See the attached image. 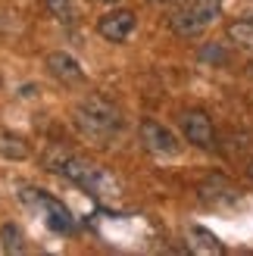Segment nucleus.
Masks as SVG:
<instances>
[{
	"mask_svg": "<svg viewBox=\"0 0 253 256\" xmlns=\"http://www.w3.org/2000/svg\"><path fill=\"white\" fill-rule=\"evenodd\" d=\"M178 122H182L184 140H191L194 147L210 150L212 144H216V132H212V122H210V116L204 110H188V112H182Z\"/></svg>",
	"mask_w": 253,
	"mask_h": 256,
	"instance_id": "nucleus-5",
	"label": "nucleus"
},
{
	"mask_svg": "<svg viewBox=\"0 0 253 256\" xmlns=\"http://www.w3.org/2000/svg\"><path fill=\"white\" fill-rule=\"evenodd\" d=\"M188 247H191L194 253H222L225 247L219 244V238L206 232V228H200V225H191L188 228Z\"/></svg>",
	"mask_w": 253,
	"mask_h": 256,
	"instance_id": "nucleus-10",
	"label": "nucleus"
},
{
	"mask_svg": "<svg viewBox=\"0 0 253 256\" xmlns=\"http://www.w3.org/2000/svg\"><path fill=\"white\" fill-rule=\"evenodd\" d=\"M219 12H222V0H188L169 16V28L178 38H197L216 22Z\"/></svg>",
	"mask_w": 253,
	"mask_h": 256,
	"instance_id": "nucleus-3",
	"label": "nucleus"
},
{
	"mask_svg": "<svg viewBox=\"0 0 253 256\" xmlns=\"http://www.w3.org/2000/svg\"><path fill=\"white\" fill-rule=\"evenodd\" d=\"M247 175H250V182H253V160H250V166H247Z\"/></svg>",
	"mask_w": 253,
	"mask_h": 256,
	"instance_id": "nucleus-15",
	"label": "nucleus"
},
{
	"mask_svg": "<svg viewBox=\"0 0 253 256\" xmlns=\"http://www.w3.org/2000/svg\"><path fill=\"white\" fill-rule=\"evenodd\" d=\"M197 194H200V200L206 203V206H212V210H222V206H232V203H238V188L228 182L225 175H210V178H204L200 182V188H197Z\"/></svg>",
	"mask_w": 253,
	"mask_h": 256,
	"instance_id": "nucleus-6",
	"label": "nucleus"
},
{
	"mask_svg": "<svg viewBox=\"0 0 253 256\" xmlns=\"http://www.w3.org/2000/svg\"><path fill=\"white\" fill-rule=\"evenodd\" d=\"M0 240H4V250L6 253H22V232H19V225H12L6 222L4 228H0Z\"/></svg>",
	"mask_w": 253,
	"mask_h": 256,
	"instance_id": "nucleus-14",
	"label": "nucleus"
},
{
	"mask_svg": "<svg viewBox=\"0 0 253 256\" xmlns=\"http://www.w3.org/2000/svg\"><path fill=\"white\" fill-rule=\"evenodd\" d=\"M75 125H78V132L88 140L106 147L112 140V134H119V128H122V112H119V106H112L106 97L88 94L82 104L75 106Z\"/></svg>",
	"mask_w": 253,
	"mask_h": 256,
	"instance_id": "nucleus-2",
	"label": "nucleus"
},
{
	"mask_svg": "<svg viewBox=\"0 0 253 256\" xmlns=\"http://www.w3.org/2000/svg\"><path fill=\"white\" fill-rule=\"evenodd\" d=\"M97 32L104 34L106 41L122 44L125 38L134 32V12L132 10H112V12H106V16L97 19Z\"/></svg>",
	"mask_w": 253,
	"mask_h": 256,
	"instance_id": "nucleus-8",
	"label": "nucleus"
},
{
	"mask_svg": "<svg viewBox=\"0 0 253 256\" xmlns=\"http://www.w3.org/2000/svg\"><path fill=\"white\" fill-rule=\"evenodd\" d=\"M44 66H47V72L54 75L56 82H62V84H78V82H84V69L66 54V50H54V54H47Z\"/></svg>",
	"mask_w": 253,
	"mask_h": 256,
	"instance_id": "nucleus-9",
	"label": "nucleus"
},
{
	"mask_svg": "<svg viewBox=\"0 0 253 256\" xmlns=\"http://www.w3.org/2000/svg\"><path fill=\"white\" fill-rule=\"evenodd\" d=\"M28 153H32L28 144H25L19 134L4 132V128H0V156H6V160H25Z\"/></svg>",
	"mask_w": 253,
	"mask_h": 256,
	"instance_id": "nucleus-12",
	"label": "nucleus"
},
{
	"mask_svg": "<svg viewBox=\"0 0 253 256\" xmlns=\"http://www.w3.org/2000/svg\"><path fill=\"white\" fill-rule=\"evenodd\" d=\"M19 197H22L25 206H32L38 216H41L44 225H47L54 234H75V219H72V212L62 206L56 197H50L47 190H41V188H22Z\"/></svg>",
	"mask_w": 253,
	"mask_h": 256,
	"instance_id": "nucleus-4",
	"label": "nucleus"
},
{
	"mask_svg": "<svg viewBox=\"0 0 253 256\" xmlns=\"http://www.w3.org/2000/svg\"><path fill=\"white\" fill-rule=\"evenodd\" d=\"M44 4L60 22H75L78 19V4H75V0H44Z\"/></svg>",
	"mask_w": 253,
	"mask_h": 256,
	"instance_id": "nucleus-13",
	"label": "nucleus"
},
{
	"mask_svg": "<svg viewBox=\"0 0 253 256\" xmlns=\"http://www.w3.org/2000/svg\"><path fill=\"white\" fill-rule=\"evenodd\" d=\"M228 41L241 50H253V16H244V19H234L228 25Z\"/></svg>",
	"mask_w": 253,
	"mask_h": 256,
	"instance_id": "nucleus-11",
	"label": "nucleus"
},
{
	"mask_svg": "<svg viewBox=\"0 0 253 256\" xmlns=\"http://www.w3.org/2000/svg\"><path fill=\"white\" fill-rule=\"evenodd\" d=\"M141 144H144L147 153H154V156H175V153H178L175 134L169 128H162L160 122H154V119L141 122Z\"/></svg>",
	"mask_w": 253,
	"mask_h": 256,
	"instance_id": "nucleus-7",
	"label": "nucleus"
},
{
	"mask_svg": "<svg viewBox=\"0 0 253 256\" xmlns=\"http://www.w3.org/2000/svg\"><path fill=\"white\" fill-rule=\"evenodd\" d=\"M41 162H44V169H50V172L62 175V178H69L72 184L84 188L88 194H91L94 200H100V203H112V200L119 197V182H116V175H110L106 169H100V166L88 162L84 156L66 150L62 144H50V147L41 153Z\"/></svg>",
	"mask_w": 253,
	"mask_h": 256,
	"instance_id": "nucleus-1",
	"label": "nucleus"
}]
</instances>
